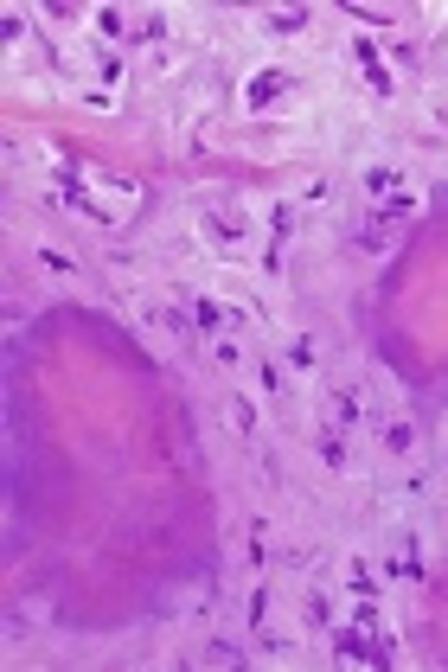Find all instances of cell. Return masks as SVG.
Instances as JSON below:
<instances>
[{"instance_id": "cell-1", "label": "cell", "mask_w": 448, "mask_h": 672, "mask_svg": "<svg viewBox=\"0 0 448 672\" xmlns=\"http://www.w3.org/2000/svg\"><path fill=\"white\" fill-rule=\"evenodd\" d=\"M275 90H282V77H275V71H263V77H256V90H250V96H256V103H263V96H275Z\"/></svg>"}]
</instances>
